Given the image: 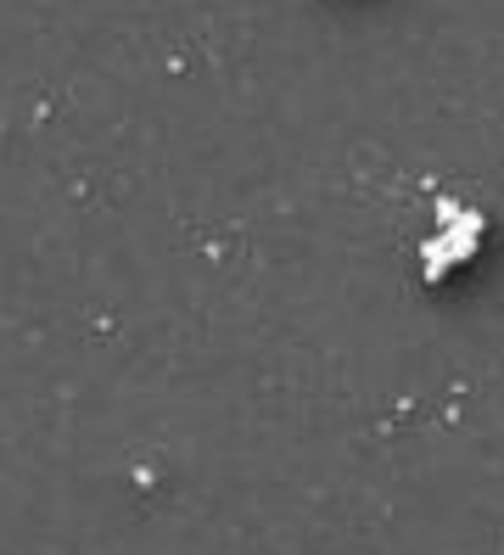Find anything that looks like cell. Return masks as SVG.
I'll return each mask as SVG.
<instances>
[{"label": "cell", "instance_id": "1", "mask_svg": "<svg viewBox=\"0 0 504 555\" xmlns=\"http://www.w3.org/2000/svg\"><path fill=\"white\" fill-rule=\"evenodd\" d=\"M437 219H443V230H448V225H460V219H465V208L443 197V202H437Z\"/></svg>", "mask_w": 504, "mask_h": 555}]
</instances>
